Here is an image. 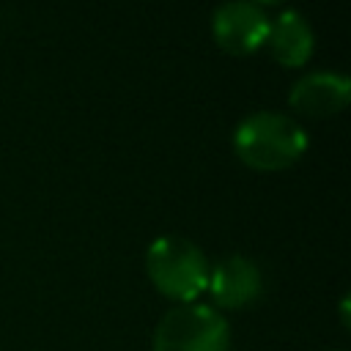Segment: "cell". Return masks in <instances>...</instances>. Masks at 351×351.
I'll return each mask as SVG.
<instances>
[{"instance_id": "1", "label": "cell", "mask_w": 351, "mask_h": 351, "mask_svg": "<svg viewBox=\"0 0 351 351\" xmlns=\"http://www.w3.org/2000/svg\"><path fill=\"white\" fill-rule=\"evenodd\" d=\"M307 132L293 118L271 110L247 115L233 132L236 156L255 170H285L307 151Z\"/></svg>"}, {"instance_id": "2", "label": "cell", "mask_w": 351, "mask_h": 351, "mask_svg": "<svg viewBox=\"0 0 351 351\" xmlns=\"http://www.w3.org/2000/svg\"><path fill=\"white\" fill-rule=\"evenodd\" d=\"M145 269L151 282L176 302H192L208 288V261L186 236H159L148 244Z\"/></svg>"}, {"instance_id": "3", "label": "cell", "mask_w": 351, "mask_h": 351, "mask_svg": "<svg viewBox=\"0 0 351 351\" xmlns=\"http://www.w3.org/2000/svg\"><path fill=\"white\" fill-rule=\"evenodd\" d=\"M228 321L208 304L186 302L165 313L154 332V351H228Z\"/></svg>"}, {"instance_id": "4", "label": "cell", "mask_w": 351, "mask_h": 351, "mask_svg": "<svg viewBox=\"0 0 351 351\" xmlns=\"http://www.w3.org/2000/svg\"><path fill=\"white\" fill-rule=\"evenodd\" d=\"M269 25L271 19L266 16V11L250 0L222 3L211 16L214 41L230 55H250L261 44H266Z\"/></svg>"}, {"instance_id": "5", "label": "cell", "mask_w": 351, "mask_h": 351, "mask_svg": "<svg viewBox=\"0 0 351 351\" xmlns=\"http://www.w3.org/2000/svg\"><path fill=\"white\" fill-rule=\"evenodd\" d=\"M351 99V82L337 71H310L293 82L288 104L304 115L324 118L340 112Z\"/></svg>"}, {"instance_id": "6", "label": "cell", "mask_w": 351, "mask_h": 351, "mask_svg": "<svg viewBox=\"0 0 351 351\" xmlns=\"http://www.w3.org/2000/svg\"><path fill=\"white\" fill-rule=\"evenodd\" d=\"M208 291L219 307H247L261 293V269L244 255H228L208 271Z\"/></svg>"}, {"instance_id": "7", "label": "cell", "mask_w": 351, "mask_h": 351, "mask_svg": "<svg viewBox=\"0 0 351 351\" xmlns=\"http://www.w3.org/2000/svg\"><path fill=\"white\" fill-rule=\"evenodd\" d=\"M266 44H269V49H271L277 63H282V66H302L313 55L315 36H313V27H310L304 14H299L296 8H285L269 25Z\"/></svg>"}, {"instance_id": "8", "label": "cell", "mask_w": 351, "mask_h": 351, "mask_svg": "<svg viewBox=\"0 0 351 351\" xmlns=\"http://www.w3.org/2000/svg\"><path fill=\"white\" fill-rule=\"evenodd\" d=\"M332 351H340V348H332Z\"/></svg>"}]
</instances>
